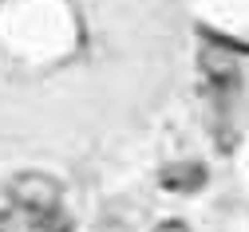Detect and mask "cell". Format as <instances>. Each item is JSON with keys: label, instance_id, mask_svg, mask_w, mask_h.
Wrapping results in <instances>:
<instances>
[{"label": "cell", "instance_id": "1", "mask_svg": "<svg viewBox=\"0 0 249 232\" xmlns=\"http://www.w3.org/2000/svg\"><path fill=\"white\" fill-rule=\"evenodd\" d=\"M8 201L16 209H28L36 217H48L59 209V181L48 177V173H36V170H24L8 181Z\"/></svg>", "mask_w": 249, "mask_h": 232}, {"label": "cell", "instance_id": "2", "mask_svg": "<svg viewBox=\"0 0 249 232\" xmlns=\"http://www.w3.org/2000/svg\"><path fill=\"white\" fill-rule=\"evenodd\" d=\"M159 185L166 193H198L206 185V165L202 161H174L159 173Z\"/></svg>", "mask_w": 249, "mask_h": 232}, {"label": "cell", "instance_id": "3", "mask_svg": "<svg viewBox=\"0 0 249 232\" xmlns=\"http://www.w3.org/2000/svg\"><path fill=\"white\" fill-rule=\"evenodd\" d=\"M202 71L213 79V83H233L237 79V63L222 51V55H217V51H206L202 55Z\"/></svg>", "mask_w": 249, "mask_h": 232}, {"label": "cell", "instance_id": "4", "mask_svg": "<svg viewBox=\"0 0 249 232\" xmlns=\"http://www.w3.org/2000/svg\"><path fill=\"white\" fill-rule=\"evenodd\" d=\"M40 224H44V217H36V213H28V209H8V213H0V232H40Z\"/></svg>", "mask_w": 249, "mask_h": 232}, {"label": "cell", "instance_id": "5", "mask_svg": "<svg viewBox=\"0 0 249 232\" xmlns=\"http://www.w3.org/2000/svg\"><path fill=\"white\" fill-rule=\"evenodd\" d=\"M40 232H71V220H68L64 213L55 209V213H48V217H44V224H40Z\"/></svg>", "mask_w": 249, "mask_h": 232}, {"label": "cell", "instance_id": "6", "mask_svg": "<svg viewBox=\"0 0 249 232\" xmlns=\"http://www.w3.org/2000/svg\"><path fill=\"white\" fill-rule=\"evenodd\" d=\"M154 232H190V228H186L182 220H166V224H159V228H154Z\"/></svg>", "mask_w": 249, "mask_h": 232}]
</instances>
